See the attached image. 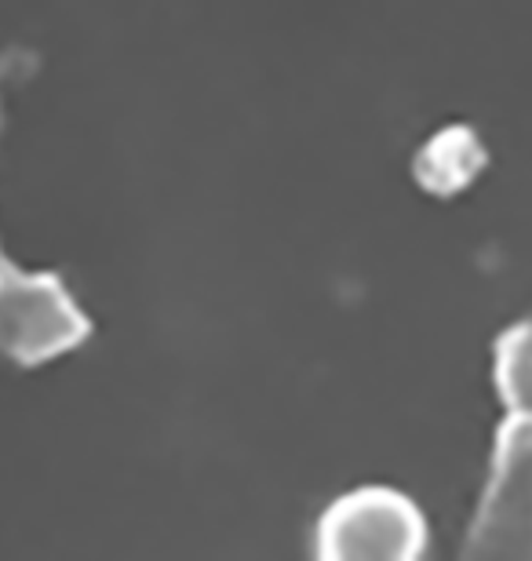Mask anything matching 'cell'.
<instances>
[{
  "mask_svg": "<svg viewBox=\"0 0 532 561\" xmlns=\"http://www.w3.org/2000/svg\"><path fill=\"white\" fill-rule=\"evenodd\" d=\"M92 324L77 310L70 291L52 274L11 271L0 288V351L19 365L52 362L73 351Z\"/></svg>",
  "mask_w": 532,
  "mask_h": 561,
  "instance_id": "cell-3",
  "label": "cell"
},
{
  "mask_svg": "<svg viewBox=\"0 0 532 561\" xmlns=\"http://www.w3.org/2000/svg\"><path fill=\"white\" fill-rule=\"evenodd\" d=\"M423 543L420 507L387 485L347 492L318 525V554L328 561H409L420 558Z\"/></svg>",
  "mask_w": 532,
  "mask_h": 561,
  "instance_id": "cell-1",
  "label": "cell"
},
{
  "mask_svg": "<svg viewBox=\"0 0 532 561\" xmlns=\"http://www.w3.org/2000/svg\"><path fill=\"white\" fill-rule=\"evenodd\" d=\"M496 390L507 416L532 420V321L507 329L496 343Z\"/></svg>",
  "mask_w": 532,
  "mask_h": 561,
  "instance_id": "cell-5",
  "label": "cell"
},
{
  "mask_svg": "<svg viewBox=\"0 0 532 561\" xmlns=\"http://www.w3.org/2000/svg\"><path fill=\"white\" fill-rule=\"evenodd\" d=\"M11 271H15V266H11V263L4 260V255H0V288H4V280H8Z\"/></svg>",
  "mask_w": 532,
  "mask_h": 561,
  "instance_id": "cell-6",
  "label": "cell"
},
{
  "mask_svg": "<svg viewBox=\"0 0 532 561\" xmlns=\"http://www.w3.org/2000/svg\"><path fill=\"white\" fill-rule=\"evenodd\" d=\"M489 161L485 146L478 142L471 128H445L430 139L420 157H416V179L420 186L430 190L434 197H452L460 190H467L478 172Z\"/></svg>",
  "mask_w": 532,
  "mask_h": 561,
  "instance_id": "cell-4",
  "label": "cell"
},
{
  "mask_svg": "<svg viewBox=\"0 0 532 561\" xmlns=\"http://www.w3.org/2000/svg\"><path fill=\"white\" fill-rule=\"evenodd\" d=\"M474 558H532V420L507 416L496 434L493 478L467 536Z\"/></svg>",
  "mask_w": 532,
  "mask_h": 561,
  "instance_id": "cell-2",
  "label": "cell"
}]
</instances>
